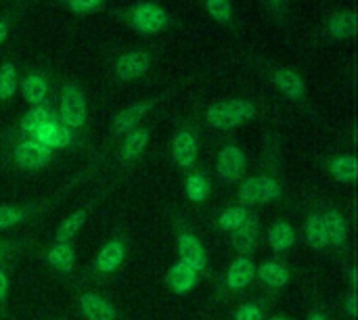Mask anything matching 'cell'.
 Returning a JSON list of instances; mask_svg holds the SVG:
<instances>
[{
  "mask_svg": "<svg viewBox=\"0 0 358 320\" xmlns=\"http://www.w3.org/2000/svg\"><path fill=\"white\" fill-rule=\"evenodd\" d=\"M254 115H256V107L248 99H229V101L214 103L206 109L208 124H212L214 128H222V130L237 128L243 122L252 119Z\"/></svg>",
  "mask_w": 358,
  "mask_h": 320,
  "instance_id": "6da1fadb",
  "label": "cell"
},
{
  "mask_svg": "<svg viewBox=\"0 0 358 320\" xmlns=\"http://www.w3.org/2000/svg\"><path fill=\"white\" fill-rule=\"evenodd\" d=\"M88 109L84 101V92L76 82H65L61 90V105H59V119L65 128L76 130L86 124Z\"/></svg>",
  "mask_w": 358,
  "mask_h": 320,
  "instance_id": "7a4b0ae2",
  "label": "cell"
},
{
  "mask_svg": "<svg viewBox=\"0 0 358 320\" xmlns=\"http://www.w3.org/2000/svg\"><path fill=\"white\" fill-rule=\"evenodd\" d=\"M130 23L143 36H155L170 25V15L153 2H138L130 8Z\"/></svg>",
  "mask_w": 358,
  "mask_h": 320,
  "instance_id": "3957f363",
  "label": "cell"
},
{
  "mask_svg": "<svg viewBox=\"0 0 358 320\" xmlns=\"http://www.w3.org/2000/svg\"><path fill=\"white\" fill-rule=\"evenodd\" d=\"M279 197H281V184L271 176H252L245 178L239 187V201L243 208L268 203Z\"/></svg>",
  "mask_w": 358,
  "mask_h": 320,
  "instance_id": "277c9868",
  "label": "cell"
},
{
  "mask_svg": "<svg viewBox=\"0 0 358 320\" xmlns=\"http://www.w3.org/2000/svg\"><path fill=\"white\" fill-rule=\"evenodd\" d=\"M13 157H15V163L21 168V170H27V172H36L40 168H44L50 157H52V151L44 145H40L38 140L34 138H23L21 143H17L15 151H13Z\"/></svg>",
  "mask_w": 358,
  "mask_h": 320,
  "instance_id": "5b68a950",
  "label": "cell"
},
{
  "mask_svg": "<svg viewBox=\"0 0 358 320\" xmlns=\"http://www.w3.org/2000/svg\"><path fill=\"white\" fill-rule=\"evenodd\" d=\"M245 168H248V157L241 151V147L227 145L220 149L218 161H216V174L222 182H233V180L241 178Z\"/></svg>",
  "mask_w": 358,
  "mask_h": 320,
  "instance_id": "8992f818",
  "label": "cell"
},
{
  "mask_svg": "<svg viewBox=\"0 0 358 320\" xmlns=\"http://www.w3.org/2000/svg\"><path fill=\"white\" fill-rule=\"evenodd\" d=\"M178 258H180L178 262L193 268L197 275L203 272L206 266H208V256H206L203 243L191 233H182L178 237Z\"/></svg>",
  "mask_w": 358,
  "mask_h": 320,
  "instance_id": "52a82bcc",
  "label": "cell"
},
{
  "mask_svg": "<svg viewBox=\"0 0 358 320\" xmlns=\"http://www.w3.org/2000/svg\"><path fill=\"white\" fill-rule=\"evenodd\" d=\"M199 155V140L193 130H178L172 138V157L180 168H191Z\"/></svg>",
  "mask_w": 358,
  "mask_h": 320,
  "instance_id": "ba28073f",
  "label": "cell"
},
{
  "mask_svg": "<svg viewBox=\"0 0 358 320\" xmlns=\"http://www.w3.org/2000/svg\"><path fill=\"white\" fill-rule=\"evenodd\" d=\"M151 69V57L147 52L141 50H132V52H124L117 61H115V75L124 82L134 80L145 75Z\"/></svg>",
  "mask_w": 358,
  "mask_h": 320,
  "instance_id": "9c48e42d",
  "label": "cell"
},
{
  "mask_svg": "<svg viewBox=\"0 0 358 320\" xmlns=\"http://www.w3.org/2000/svg\"><path fill=\"white\" fill-rule=\"evenodd\" d=\"M153 107V101H145V103H134L126 109H122L115 117H113V126H111V134L113 136H124L132 130H136L138 122L147 115V111Z\"/></svg>",
  "mask_w": 358,
  "mask_h": 320,
  "instance_id": "30bf717a",
  "label": "cell"
},
{
  "mask_svg": "<svg viewBox=\"0 0 358 320\" xmlns=\"http://www.w3.org/2000/svg\"><path fill=\"white\" fill-rule=\"evenodd\" d=\"M254 277H256L254 260L248 256H239L231 262V266L227 270V285L233 291H243L248 285H252Z\"/></svg>",
  "mask_w": 358,
  "mask_h": 320,
  "instance_id": "8fae6325",
  "label": "cell"
},
{
  "mask_svg": "<svg viewBox=\"0 0 358 320\" xmlns=\"http://www.w3.org/2000/svg\"><path fill=\"white\" fill-rule=\"evenodd\" d=\"M31 138L38 140L40 145H44V147H48V149L52 151L55 147H57V149H63V147L71 145V140H73V130H69V128H65L61 122L52 119V122L44 124Z\"/></svg>",
  "mask_w": 358,
  "mask_h": 320,
  "instance_id": "7c38bea8",
  "label": "cell"
},
{
  "mask_svg": "<svg viewBox=\"0 0 358 320\" xmlns=\"http://www.w3.org/2000/svg\"><path fill=\"white\" fill-rule=\"evenodd\" d=\"M124 258H126V245H124L120 239H111V241H107V243L101 247V252L96 254V258H94V268H96L99 272H103V275H111V272H115V270L122 266Z\"/></svg>",
  "mask_w": 358,
  "mask_h": 320,
  "instance_id": "4fadbf2b",
  "label": "cell"
},
{
  "mask_svg": "<svg viewBox=\"0 0 358 320\" xmlns=\"http://www.w3.org/2000/svg\"><path fill=\"white\" fill-rule=\"evenodd\" d=\"M80 310L86 320H115L117 317L113 304L99 293H84L80 298Z\"/></svg>",
  "mask_w": 358,
  "mask_h": 320,
  "instance_id": "5bb4252c",
  "label": "cell"
},
{
  "mask_svg": "<svg viewBox=\"0 0 358 320\" xmlns=\"http://www.w3.org/2000/svg\"><path fill=\"white\" fill-rule=\"evenodd\" d=\"M258 233H260V222H258V218L256 216H248V220L233 233V237H231V243H233V247L239 252V256H248L252 249H254V245H256V241H258Z\"/></svg>",
  "mask_w": 358,
  "mask_h": 320,
  "instance_id": "9a60e30c",
  "label": "cell"
},
{
  "mask_svg": "<svg viewBox=\"0 0 358 320\" xmlns=\"http://www.w3.org/2000/svg\"><path fill=\"white\" fill-rule=\"evenodd\" d=\"M197 281H199V275H197L193 268L185 266L182 262H176V264L168 270V285H170V289H172L174 293H178V296L189 293L191 289H195Z\"/></svg>",
  "mask_w": 358,
  "mask_h": 320,
  "instance_id": "2e32d148",
  "label": "cell"
},
{
  "mask_svg": "<svg viewBox=\"0 0 358 320\" xmlns=\"http://www.w3.org/2000/svg\"><path fill=\"white\" fill-rule=\"evenodd\" d=\"M273 80H275L277 88L285 96H289V99H302L304 92H306V84H304L302 75L296 73L294 69H285V67L283 69H277L273 73Z\"/></svg>",
  "mask_w": 358,
  "mask_h": 320,
  "instance_id": "e0dca14e",
  "label": "cell"
},
{
  "mask_svg": "<svg viewBox=\"0 0 358 320\" xmlns=\"http://www.w3.org/2000/svg\"><path fill=\"white\" fill-rule=\"evenodd\" d=\"M323 220H325V231H327V237H329V245H334L338 249H344L346 241H348V222H346V218L338 210H331V212L323 214Z\"/></svg>",
  "mask_w": 358,
  "mask_h": 320,
  "instance_id": "ac0fdd59",
  "label": "cell"
},
{
  "mask_svg": "<svg viewBox=\"0 0 358 320\" xmlns=\"http://www.w3.org/2000/svg\"><path fill=\"white\" fill-rule=\"evenodd\" d=\"M19 88H21L23 99H25L31 107L42 105V101H44L46 94H48V82H46V78L40 75V73H27V75L23 78V82L19 84Z\"/></svg>",
  "mask_w": 358,
  "mask_h": 320,
  "instance_id": "d6986e66",
  "label": "cell"
},
{
  "mask_svg": "<svg viewBox=\"0 0 358 320\" xmlns=\"http://www.w3.org/2000/svg\"><path fill=\"white\" fill-rule=\"evenodd\" d=\"M260 281L271 287V289H283L287 283H289V272L287 268L281 264V262H275V260H268V262H262L258 268H256Z\"/></svg>",
  "mask_w": 358,
  "mask_h": 320,
  "instance_id": "ffe728a7",
  "label": "cell"
},
{
  "mask_svg": "<svg viewBox=\"0 0 358 320\" xmlns=\"http://www.w3.org/2000/svg\"><path fill=\"white\" fill-rule=\"evenodd\" d=\"M48 264L59 270V272H71L73 270V264H76V249L69 241L65 243H55L50 249H48V256H46Z\"/></svg>",
  "mask_w": 358,
  "mask_h": 320,
  "instance_id": "44dd1931",
  "label": "cell"
},
{
  "mask_svg": "<svg viewBox=\"0 0 358 320\" xmlns=\"http://www.w3.org/2000/svg\"><path fill=\"white\" fill-rule=\"evenodd\" d=\"M304 239L317 252H323L325 247H329V237H327L325 220H323L321 214H313L306 220V224H304Z\"/></svg>",
  "mask_w": 358,
  "mask_h": 320,
  "instance_id": "7402d4cb",
  "label": "cell"
},
{
  "mask_svg": "<svg viewBox=\"0 0 358 320\" xmlns=\"http://www.w3.org/2000/svg\"><path fill=\"white\" fill-rule=\"evenodd\" d=\"M149 138H151V134H149V130H145V128H136V130L128 132L126 138H124L122 151H120V159H124V161L136 159V157L147 149Z\"/></svg>",
  "mask_w": 358,
  "mask_h": 320,
  "instance_id": "603a6c76",
  "label": "cell"
},
{
  "mask_svg": "<svg viewBox=\"0 0 358 320\" xmlns=\"http://www.w3.org/2000/svg\"><path fill=\"white\" fill-rule=\"evenodd\" d=\"M266 241L275 252H287L296 243V231L289 222H275L266 233Z\"/></svg>",
  "mask_w": 358,
  "mask_h": 320,
  "instance_id": "cb8c5ba5",
  "label": "cell"
},
{
  "mask_svg": "<svg viewBox=\"0 0 358 320\" xmlns=\"http://www.w3.org/2000/svg\"><path fill=\"white\" fill-rule=\"evenodd\" d=\"M86 220H88V210H76L73 214H69V216L61 222V226L57 228V233H55V243L71 241V239L80 233V228L86 224Z\"/></svg>",
  "mask_w": 358,
  "mask_h": 320,
  "instance_id": "d4e9b609",
  "label": "cell"
},
{
  "mask_svg": "<svg viewBox=\"0 0 358 320\" xmlns=\"http://www.w3.org/2000/svg\"><path fill=\"white\" fill-rule=\"evenodd\" d=\"M357 157L355 155H340L334 157L329 163V172L338 182H355L357 180Z\"/></svg>",
  "mask_w": 358,
  "mask_h": 320,
  "instance_id": "484cf974",
  "label": "cell"
},
{
  "mask_svg": "<svg viewBox=\"0 0 358 320\" xmlns=\"http://www.w3.org/2000/svg\"><path fill=\"white\" fill-rule=\"evenodd\" d=\"M327 29L334 38H350L357 34V15L352 10L331 15Z\"/></svg>",
  "mask_w": 358,
  "mask_h": 320,
  "instance_id": "4316f807",
  "label": "cell"
},
{
  "mask_svg": "<svg viewBox=\"0 0 358 320\" xmlns=\"http://www.w3.org/2000/svg\"><path fill=\"white\" fill-rule=\"evenodd\" d=\"M55 117H52V113L46 109V107H42V105H38V107H31L23 117H21V130L25 132V134H29V138L44 126V124H48V122H52Z\"/></svg>",
  "mask_w": 358,
  "mask_h": 320,
  "instance_id": "83f0119b",
  "label": "cell"
},
{
  "mask_svg": "<svg viewBox=\"0 0 358 320\" xmlns=\"http://www.w3.org/2000/svg\"><path fill=\"white\" fill-rule=\"evenodd\" d=\"M185 195L195 201V203H201L208 199L210 195V178L201 172H195L191 174L187 180H185Z\"/></svg>",
  "mask_w": 358,
  "mask_h": 320,
  "instance_id": "f1b7e54d",
  "label": "cell"
},
{
  "mask_svg": "<svg viewBox=\"0 0 358 320\" xmlns=\"http://www.w3.org/2000/svg\"><path fill=\"white\" fill-rule=\"evenodd\" d=\"M248 216H250V210L248 208H243V205H233V208H229V210H224L220 216H218V226L222 228V231H237L245 220H248Z\"/></svg>",
  "mask_w": 358,
  "mask_h": 320,
  "instance_id": "f546056e",
  "label": "cell"
},
{
  "mask_svg": "<svg viewBox=\"0 0 358 320\" xmlns=\"http://www.w3.org/2000/svg\"><path fill=\"white\" fill-rule=\"evenodd\" d=\"M19 88V78H17V69L13 63H4L0 67V101L10 99Z\"/></svg>",
  "mask_w": 358,
  "mask_h": 320,
  "instance_id": "4dcf8cb0",
  "label": "cell"
},
{
  "mask_svg": "<svg viewBox=\"0 0 358 320\" xmlns=\"http://www.w3.org/2000/svg\"><path fill=\"white\" fill-rule=\"evenodd\" d=\"M27 216V212L23 208H15V205H0V231L17 226L19 222H23Z\"/></svg>",
  "mask_w": 358,
  "mask_h": 320,
  "instance_id": "1f68e13d",
  "label": "cell"
},
{
  "mask_svg": "<svg viewBox=\"0 0 358 320\" xmlns=\"http://www.w3.org/2000/svg\"><path fill=\"white\" fill-rule=\"evenodd\" d=\"M206 10L220 23H227L231 21L233 17V4L227 2V0H208L206 2Z\"/></svg>",
  "mask_w": 358,
  "mask_h": 320,
  "instance_id": "d6a6232c",
  "label": "cell"
},
{
  "mask_svg": "<svg viewBox=\"0 0 358 320\" xmlns=\"http://www.w3.org/2000/svg\"><path fill=\"white\" fill-rule=\"evenodd\" d=\"M65 8H69L73 15H92L94 10H101L103 8V2L99 0H73V2H65Z\"/></svg>",
  "mask_w": 358,
  "mask_h": 320,
  "instance_id": "836d02e7",
  "label": "cell"
},
{
  "mask_svg": "<svg viewBox=\"0 0 358 320\" xmlns=\"http://www.w3.org/2000/svg\"><path fill=\"white\" fill-rule=\"evenodd\" d=\"M235 320H264V314L256 304H243L235 310Z\"/></svg>",
  "mask_w": 358,
  "mask_h": 320,
  "instance_id": "e575fe53",
  "label": "cell"
},
{
  "mask_svg": "<svg viewBox=\"0 0 358 320\" xmlns=\"http://www.w3.org/2000/svg\"><path fill=\"white\" fill-rule=\"evenodd\" d=\"M346 314L350 319H357V291L352 289L346 298Z\"/></svg>",
  "mask_w": 358,
  "mask_h": 320,
  "instance_id": "d590c367",
  "label": "cell"
},
{
  "mask_svg": "<svg viewBox=\"0 0 358 320\" xmlns=\"http://www.w3.org/2000/svg\"><path fill=\"white\" fill-rule=\"evenodd\" d=\"M6 296H8V277L0 270V304L6 300Z\"/></svg>",
  "mask_w": 358,
  "mask_h": 320,
  "instance_id": "8d00e7d4",
  "label": "cell"
},
{
  "mask_svg": "<svg viewBox=\"0 0 358 320\" xmlns=\"http://www.w3.org/2000/svg\"><path fill=\"white\" fill-rule=\"evenodd\" d=\"M8 29H10V25H8V21H4V19H0V44L6 40V36H8Z\"/></svg>",
  "mask_w": 358,
  "mask_h": 320,
  "instance_id": "74e56055",
  "label": "cell"
},
{
  "mask_svg": "<svg viewBox=\"0 0 358 320\" xmlns=\"http://www.w3.org/2000/svg\"><path fill=\"white\" fill-rule=\"evenodd\" d=\"M308 320H329L323 312H313L310 317H308Z\"/></svg>",
  "mask_w": 358,
  "mask_h": 320,
  "instance_id": "f35d334b",
  "label": "cell"
},
{
  "mask_svg": "<svg viewBox=\"0 0 358 320\" xmlns=\"http://www.w3.org/2000/svg\"><path fill=\"white\" fill-rule=\"evenodd\" d=\"M2 256H4V247H2V243H0V260H2Z\"/></svg>",
  "mask_w": 358,
  "mask_h": 320,
  "instance_id": "ab89813d",
  "label": "cell"
},
{
  "mask_svg": "<svg viewBox=\"0 0 358 320\" xmlns=\"http://www.w3.org/2000/svg\"><path fill=\"white\" fill-rule=\"evenodd\" d=\"M268 320H287V319H283V317H275V319H268Z\"/></svg>",
  "mask_w": 358,
  "mask_h": 320,
  "instance_id": "60d3db41",
  "label": "cell"
}]
</instances>
